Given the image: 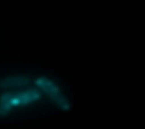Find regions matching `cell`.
<instances>
[{
    "instance_id": "cell-1",
    "label": "cell",
    "mask_w": 145,
    "mask_h": 129,
    "mask_svg": "<svg viewBox=\"0 0 145 129\" xmlns=\"http://www.w3.org/2000/svg\"><path fill=\"white\" fill-rule=\"evenodd\" d=\"M39 99L40 93L36 89H29L20 93H4L0 96V116H7L14 106L29 105Z\"/></svg>"
},
{
    "instance_id": "cell-2",
    "label": "cell",
    "mask_w": 145,
    "mask_h": 129,
    "mask_svg": "<svg viewBox=\"0 0 145 129\" xmlns=\"http://www.w3.org/2000/svg\"><path fill=\"white\" fill-rule=\"evenodd\" d=\"M36 86L39 88L46 93V95L50 97L51 100L53 101V103L56 105H58L60 108L62 109H68L69 105H68L67 99H65L63 94L60 91V89L57 87V86L53 82H51L48 79L45 78V77H40L37 78L35 81Z\"/></svg>"
},
{
    "instance_id": "cell-3",
    "label": "cell",
    "mask_w": 145,
    "mask_h": 129,
    "mask_svg": "<svg viewBox=\"0 0 145 129\" xmlns=\"http://www.w3.org/2000/svg\"><path fill=\"white\" fill-rule=\"evenodd\" d=\"M29 82L31 80L29 77L23 75L5 77V78L0 79V88L6 89L12 88V87H22L28 86Z\"/></svg>"
}]
</instances>
